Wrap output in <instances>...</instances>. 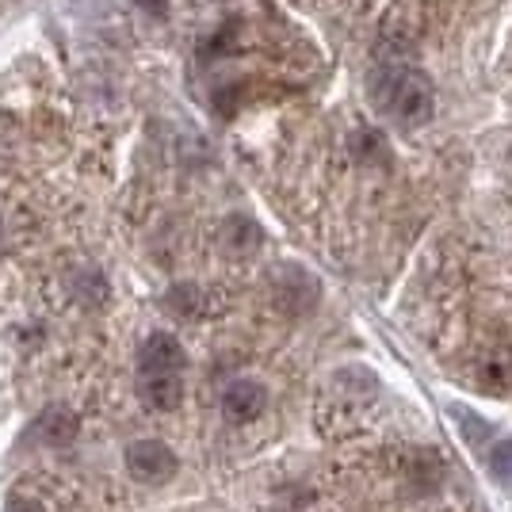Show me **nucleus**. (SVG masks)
<instances>
[{"instance_id": "obj_1", "label": "nucleus", "mask_w": 512, "mask_h": 512, "mask_svg": "<svg viewBox=\"0 0 512 512\" xmlns=\"http://www.w3.org/2000/svg\"><path fill=\"white\" fill-rule=\"evenodd\" d=\"M371 96L379 111L402 127H425L436 107V92L428 85V77L409 65H383L371 77Z\"/></svg>"}, {"instance_id": "obj_2", "label": "nucleus", "mask_w": 512, "mask_h": 512, "mask_svg": "<svg viewBox=\"0 0 512 512\" xmlns=\"http://www.w3.org/2000/svg\"><path fill=\"white\" fill-rule=\"evenodd\" d=\"M493 474H497L501 482H509V486H512V440H505L501 448L493 451Z\"/></svg>"}]
</instances>
